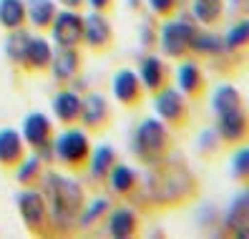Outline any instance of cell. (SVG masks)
<instances>
[{
    "instance_id": "obj_32",
    "label": "cell",
    "mask_w": 249,
    "mask_h": 239,
    "mask_svg": "<svg viewBox=\"0 0 249 239\" xmlns=\"http://www.w3.org/2000/svg\"><path fill=\"white\" fill-rule=\"evenodd\" d=\"M38 171V159H28V161H23L20 164V169H18V182H28L31 184V179H33V174Z\"/></svg>"
},
{
    "instance_id": "obj_13",
    "label": "cell",
    "mask_w": 249,
    "mask_h": 239,
    "mask_svg": "<svg viewBox=\"0 0 249 239\" xmlns=\"http://www.w3.org/2000/svg\"><path fill=\"white\" fill-rule=\"evenodd\" d=\"M136 76H139V81H141L143 91L156 93L159 88L164 86V81H166V66H164V61H161V58L146 55V58H141V66H139Z\"/></svg>"
},
{
    "instance_id": "obj_12",
    "label": "cell",
    "mask_w": 249,
    "mask_h": 239,
    "mask_svg": "<svg viewBox=\"0 0 249 239\" xmlns=\"http://www.w3.org/2000/svg\"><path fill=\"white\" fill-rule=\"evenodd\" d=\"M78 66H81V58L76 48H58L51 58V71L58 83H68L76 78Z\"/></svg>"
},
{
    "instance_id": "obj_28",
    "label": "cell",
    "mask_w": 249,
    "mask_h": 239,
    "mask_svg": "<svg viewBox=\"0 0 249 239\" xmlns=\"http://www.w3.org/2000/svg\"><path fill=\"white\" fill-rule=\"evenodd\" d=\"M192 51L204 53V55H216V53L224 51V43H222V38L214 36V33H196V31H194Z\"/></svg>"
},
{
    "instance_id": "obj_4",
    "label": "cell",
    "mask_w": 249,
    "mask_h": 239,
    "mask_svg": "<svg viewBox=\"0 0 249 239\" xmlns=\"http://www.w3.org/2000/svg\"><path fill=\"white\" fill-rule=\"evenodd\" d=\"M194 25L186 20H164L159 28V46L161 53L169 58H181L186 51H192Z\"/></svg>"
},
{
    "instance_id": "obj_21",
    "label": "cell",
    "mask_w": 249,
    "mask_h": 239,
    "mask_svg": "<svg viewBox=\"0 0 249 239\" xmlns=\"http://www.w3.org/2000/svg\"><path fill=\"white\" fill-rule=\"evenodd\" d=\"M116 164V151L104 144V146H98V148H91V156H89V171L91 176L96 179V182H104V179L108 176L111 166Z\"/></svg>"
},
{
    "instance_id": "obj_8",
    "label": "cell",
    "mask_w": 249,
    "mask_h": 239,
    "mask_svg": "<svg viewBox=\"0 0 249 239\" xmlns=\"http://www.w3.org/2000/svg\"><path fill=\"white\" fill-rule=\"evenodd\" d=\"M23 141L31 148H46L51 146V136H53V126L51 118L40 111H33L23 118Z\"/></svg>"
},
{
    "instance_id": "obj_17",
    "label": "cell",
    "mask_w": 249,
    "mask_h": 239,
    "mask_svg": "<svg viewBox=\"0 0 249 239\" xmlns=\"http://www.w3.org/2000/svg\"><path fill=\"white\" fill-rule=\"evenodd\" d=\"M53 113H55V118L61 124L78 121V116H81V96L76 91H68V88L58 91L55 98H53Z\"/></svg>"
},
{
    "instance_id": "obj_14",
    "label": "cell",
    "mask_w": 249,
    "mask_h": 239,
    "mask_svg": "<svg viewBox=\"0 0 249 239\" xmlns=\"http://www.w3.org/2000/svg\"><path fill=\"white\" fill-rule=\"evenodd\" d=\"M25 156V141L16 129L0 131V164L3 166H18Z\"/></svg>"
},
{
    "instance_id": "obj_29",
    "label": "cell",
    "mask_w": 249,
    "mask_h": 239,
    "mask_svg": "<svg viewBox=\"0 0 249 239\" xmlns=\"http://www.w3.org/2000/svg\"><path fill=\"white\" fill-rule=\"evenodd\" d=\"M247 38H249V23H247V20H239L237 25L229 28V33H227V38H224V48L237 51V48L247 46Z\"/></svg>"
},
{
    "instance_id": "obj_3",
    "label": "cell",
    "mask_w": 249,
    "mask_h": 239,
    "mask_svg": "<svg viewBox=\"0 0 249 239\" xmlns=\"http://www.w3.org/2000/svg\"><path fill=\"white\" fill-rule=\"evenodd\" d=\"M55 159L66 164L71 169H81L89 164L91 156V141L81 129H66L63 133H58V139L53 141Z\"/></svg>"
},
{
    "instance_id": "obj_7",
    "label": "cell",
    "mask_w": 249,
    "mask_h": 239,
    "mask_svg": "<svg viewBox=\"0 0 249 239\" xmlns=\"http://www.w3.org/2000/svg\"><path fill=\"white\" fill-rule=\"evenodd\" d=\"M18 212H20V219L25 221V227L33 232H43L51 221L48 202L36 189H25L18 194Z\"/></svg>"
},
{
    "instance_id": "obj_10",
    "label": "cell",
    "mask_w": 249,
    "mask_h": 239,
    "mask_svg": "<svg viewBox=\"0 0 249 239\" xmlns=\"http://www.w3.org/2000/svg\"><path fill=\"white\" fill-rule=\"evenodd\" d=\"M111 23L104 18V13H89V16L83 18V40L89 43V46L93 51H101V48H106L108 43H111Z\"/></svg>"
},
{
    "instance_id": "obj_20",
    "label": "cell",
    "mask_w": 249,
    "mask_h": 239,
    "mask_svg": "<svg viewBox=\"0 0 249 239\" xmlns=\"http://www.w3.org/2000/svg\"><path fill=\"white\" fill-rule=\"evenodd\" d=\"M25 13H28V20H31L33 28L46 31V28H51V23H53L58 10H55L53 0H28V3H25Z\"/></svg>"
},
{
    "instance_id": "obj_18",
    "label": "cell",
    "mask_w": 249,
    "mask_h": 239,
    "mask_svg": "<svg viewBox=\"0 0 249 239\" xmlns=\"http://www.w3.org/2000/svg\"><path fill=\"white\" fill-rule=\"evenodd\" d=\"M51 58H53V46L46 38H31L28 40V48L23 55V66L31 68V71H46L51 66Z\"/></svg>"
},
{
    "instance_id": "obj_9",
    "label": "cell",
    "mask_w": 249,
    "mask_h": 239,
    "mask_svg": "<svg viewBox=\"0 0 249 239\" xmlns=\"http://www.w3.org/2000/svg\"><path fill=\"white\" fill-rule=\"evenodd\" d=\"M216 133L229 144H242L247 139V113L244 106L216 116Z\"/></svg>"
},
{
    "instance_id": "obj_1",
    "label": "cell",
    "mask_w": 249,
    "mask_h": 239,
    "mask_svg": "<svg viewBox=\"0 0 249 239\" xmlns=\"http://www.w3.org/2000/svg\"><path fill=\"white\" fill-rule=\"evenodd\" d=\"M46 186H48V214L58 224H66L68 219H78V212L83 206V194L76 182H68L66 176L48 174L46 176Z\"/></svg>"
},
{
    "instance_id": "obj_33",
    "label": "cell",
    "mask_w": 249,
    "mask_h": 239,
    "mask_svg": "<svg viewBox=\"0 0 249 239\" xmlns=\"http://www.w3.org/2000/svg\"><path fill=\"white\" fill-rule=\"evenodd\" d=\"M149 5L159 16H169V13L177 10V0H149Z\"/></svg>"
},
{
    "instance_id": "obj_16",
    "label": "cell",
    "mask_w": 249,
    "mask_h": 239,
    "mask_svg": "<svg viewBox=\"0 0 249 239\" xmlns=\"http://www.w3.org/2000/svg\"><path fill=\"white\" fill-rule=\"evenodd\" d=\"M177 86L184 96H199L204 91V76L196 61H181L177 68Z\"/></svg>"
},
{
    "instance_id": "obj_26",
    "label": "cell",
    "mask_w": 249,
    "mask_h": 239,
    "mask_svg": "<svg viewBox=\"0 0 249 239\" xmlns=\"http://www.w3.org/2000/svg\"><path fill=\"white\" fill-rule=\"evenodd\" d=\"M28 40H31V36H28V31H23V28H16V31H10V36H8V40H5V53H8L16 63H23V55H25V48H28Z\"/></svg>"
},
{
    "instance_id": "obj_30",
    "label": "cell",
    "mask_w": 249,
    "mask_h": 239,
    "mask_svg": "<svg viewBox=\"0 0 249 239\" xmlns=\"http://www.w3.org/2000/svg\"><path fill=\"white\" fill-rule=\"evenodd\" d=\"M108 199H96L91 206H81V212H78V221L83 224V227H86V224H93L98 217H104V214H108Z\"/></svg>"
},
{
    "instance_id": "obj_34",
    "label": "cell",
    "mask_w": 249,
    "mask_h": 239,
    "mask_svg": "<svg viewBox=\"0 0 249 239\" xmlns=\"http://www.w3.org/2000/svg\"><path fill=\"white\" fill-rule=\"evenodd\" d=\"M111 3H113V0H89V5H91L93 10H98V13L108 10V8H111Z\"/></svg>"
},
{
    "instance_id": "obj_25",
    "label": "cell",
    "mask_w": 249,
    "mask_h": 239,
    "mask_svg": "<svg viewBox=\"0 0 249 239\" xmlns=\"http://www.w3.org/2000/svg\"><path fill=\"white\" fill-rule=\"evenodd\" d=\"M192 13L201 25H212L222 18L224 0H192Z\"/></svg>"
},
{
    "instance_id": "obj_6",
    "label": "cell",
    "mask_w": 249,
    "mask_h": 239,
    "mask_svg": "<svg viewBox=\"0 0 249 239\" xmlns=\"http://www.w3.org/2000/svg\"><path fill=\"white\" fill-rule=\"evenodd\" d=\"M154 111L156 116L164 121L166 126H181L189 116V109H186V101H184V93L179 88H164L161 86L156 91V98H154Z\"/></svg>"
},
{
    "instance_id": "obj_11",
    "label": "cell",
    "mask_w": 249,
    "mask_h": 239,
    "mask_svg": "<svg viewBox=\"0 0 249 239\" xmlns=\"http://www.w3.org/2000/svg\"><path fill=\"white\" fill-rule=\"evenodd\" d=\"M113 96L119 103H124V106H134V103L141 101V81L134 71H128V68H121L119 73L113 76Z\"/></svg>"
},
{
    "instance_id": "obj_23",
    "label": "cell",
    "mask_w": 249,
    "mask_h": 239,
    "mask_svg": "<svg viewBox=\"0 0 249 239\" xmlns=\"http://www.w3.org/2000/svg\"><path fill=\"white\" fill-rule=\"evenodd\" d=\"M25 20H28V13H25L23 0H0V25L5 31L23 28Z\"/></svg>"
},
{
    "instance_id": "obj_5",
    "label": "cell",
    "mask_w": 249,
    "mask_h": 239,
    "mask_svg": "<svg viewBox=\"0 0 249 239\" xmlns=\"http://www.w3.org/2000/svg\"><path fill=\"white\" fill-rule=\"evenodd\" d=\"M51 36L58 48H76L83 40V16H78L71 8L55 13L51 23Z\"/></svg>"
},
{
    "instance_id": "obj_31",
    "label": "cell",
    "mask_w": 249,
    "mask_h": 239,
    "mask_svg": "<svg viewBox=\"0 0 249 239\" xmlns=\"http://www.w3.org/2000/svg\"><path fill=\"white\" fill-rule=\"evenodd\" d=\"M231 174L237 179H247L249 176V148H239L231 159Z\"/></svg>"
},
{
    "instance_id": "obj_35",
    "label": "cell",
    "mask_w": 249,
    "mask_h": 239,
    "mask_svg": "<svg viewBox=\"0 0 249 239\" xmlns=\"http://www.w3.org/2000/svg\"><path fill=\"white\" fill-rule=\"evenodd\" d=\"M61 5H66V8H71V10H76V8H81L83 5V0H58Z\"/></svg>"
},
{
    "instance_id": "obj_22",
    "label": "cell",
    "mask_w": 249,
    "mask_h": 239,
    "mask_svg": "<svg viewBox=\"0 0 249 239\" xmlns=\"http://www.w3.org/2000/svg\"><path fill=\"white\" fill-rule=\"evenodd\" d=\"M239 106H244V103H242V93L231 83H222V86H216L212 91V111L216 116L227 113L231 109H239Z\"/></svg>"
},
{
    "instance_id": "obj_24",
    "label": "cell",
    "mask_w": 249,
    "mask_h": 239,
    "mask_svg": "<svg viewBox=\"0 0 249 239\" xmlns=\"http://www.w3.org/2000/svg\"><path fill=\"white\" fill-rule=\"evenodd\" d=\"M106 182L111 184V189L116 194H128L136 186V171L131 169L128 164H113L108 176H106Z\"/></svg>"
},
{
    "instance_id": "obj_19",
    "label": "cell",
    "mask_w": 249,
    "mask_h": 239,
    "mask_svg": "<svg viewBox=\"0 0 249 239\" xmlns=\"http://www.w3.org/2000/svg\"><path fill=\"white\" fill-rule=\"evenodd\" d=\"M139 227V217L131 206H119L113 209L111 217H108V234L116 239H126L136 232Z\"/></svg>"
},
{
    "instance_id": "obj_15",
    "label": "cell",
    "mask_w": 249,
    "mask_h": 239,
    "mask_svg": "<svg viewBox=\"0 0 249 239\" xmlns=\"http://www.w3.org/2000/svg\"><path fill=\"white\" fill-rule=\"evenodd\" d=\"M81 121L89 129H101L108 118V103L101 93H89L86 98H81Z\"/></svg>"
},
{
    "instance_id": "obj_2",
    "label": "cell",
    "mask_w": 249,
    "mask_h": 239,
    "mask_svg": "<svg viewBox=\"0 0 249 239\" xmlns=\"http://www.w3.org/2000/svg\"><path fill=\"white\" fill-rule=\"evenodd\" d=\"M169 148V129L161 118H143L134 133V151L143 161L159 159Z\"/></svg>"
},
{
    "instance_id": "obj_27",
    "label": "cell",
    "mask_w": 249,
    "mask_h": 239,
    "mask_svg": "<svg viewBox=\"0 0 249 239\" xmlns=\"http://www.w3.org/2000/svg\"><path fill=\"white\" fill-rule=\"evenodd\" d=\"M249 197H247V194H239V197L237 199H234L231 202V206H229V217H227V221H229V227H239L242 232V237L247 234L244 232V227H247V219H249Z\"/></svg>"
}]
</instances>
